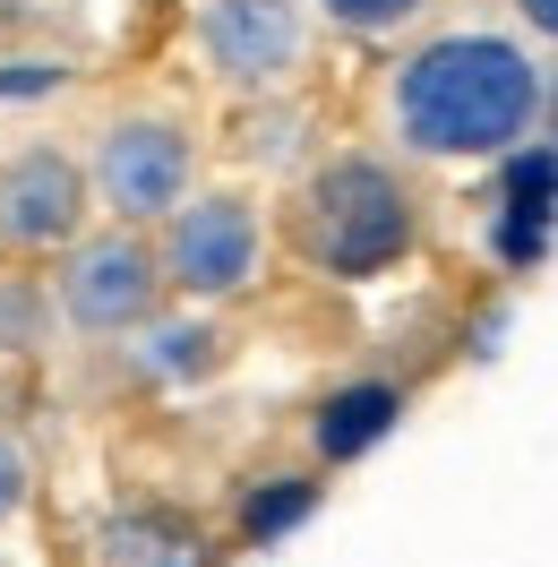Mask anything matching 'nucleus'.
Here are the masks:
<instances>
[{"label": "nucleus", "mask_w": 558, "mask_h": 567, "mask_svg": "<svg viewBox=\"0 0 558 567\" xmlns=\"http://www.w3.org/2000/svg\"><path fill=\"white\" fill-rule=\"evenodd\" d=\"M550 104L507 35H438L395 70V138L413 155H498Z\"/></svg>", "instance_id": "nucleus-1"}, {"label": "nucleus", "mask_w": 558, "mask_h": 567, "mask_svg": "<svg viewBox=\"0 0 558 567\" xmlns=\"http://www.w3.org/2000/svg\"><path fill=\"white\" fill-rule=\"evenodd\" d=\"M292 233H301V258L327 267V276H386L404 249H413V189L370 164V155H335L327 173L301 189V215H292Z\"/></svg>", "instance_id": "nucleus-2"}, {"label": "nucleus", "mask_w": 558, "mask_h": 567, "mask_svg": "<svg viewBox=\"0 0 558 567\" xmlns=\"http://www.w3.org/2000/svg\"><path fill=\"white\" fill-rule=\"evenodd\" d=\"M61 319L78 336H130V327L155 319V301H164V267H155V249L138 233H95V241H70L61 258Z\"/></svg>", "instance_id": "nucleus-3"}, {"label": "nucleus", "mask_w": 558, "mask_h": 567, "mask_svg": "<svg viewBox=\"0 0 558 567\" xmlns=\"http://www.w3.org/2000/svg\"><path fill=\"white\" fill-rule=\"evenodd\" d=\"M189 189V130L180 121H112L104 146H95V198H104L121 224H155V215L180 207Z\"/></svg>", "instance_id": "nucleus-4"}, {"label": "nucleus", "mask_w": 558, "mask_h": 567, "mask_svg": "<svg viewBox=\"0 0 558 567\" xmlns=\"http://www.w3.org/2000/svg\"><path fill=\"white\" fill-rule=\"evenodd\" d=\"M164 284H180V292H198V301H224V292H241L249 276H258V215L241 207V198H189V207H173V224H164Z\"/></svg>", "instance_id": "nucleus-5"}, {"label": "nucleus", "mask_w": 558, "mask_h": 567, "mask_svg": "<svg viewBox=\"0 0 558 567\" xmlns=\"http://www.w3.org/2000/svg\"><path fill=\"white\" fill-rule=\"evenodd\" d=\"M86 224V173L61 146H27L0 164V249L35 258V249H70Z\"/></svg>", "instance_id": "nucleus-6"}, {"label": "nucleus", "mask_w": 558, "mask_h": 567, "mask_svg": "<svg viewBox=\"0 0 558 567\" xmlns=\"http://www.w3.org/2000/svg\"><path fill=\"white\" fill-rule=\"evenodd\" d=\"M198 43H207L215 78L276 86V78L301 61V9H292V0H207V9H198Z\"/></svg>", "instance_id": "nucleus-7"}, {"label": "nucleus", "mask_w": 558, "mask_h": 567, "mask_svg": "<svg viewBox=\"0 0 558 567\" xmlns=\"http://www.w3.org/2000/svg\"><path fill=\"white\" fill-rule=\"evenodd\" d=\"M550 224H558V155H516L507 164V189H498V258L507 267H533L541 249H550Z\"/></svg>", "instance_id": "nucleus-8"}, {"label": "nucleus", "mask_w": 558, "mask_h": 567, "mask_svg": "<svg viewBox=\"0 0 558 567\" xmlns=\"http://www.w3.org/2000/svg\"><path fill=\"white\" fill-rule=\"evenodd\" d=\"M395 422H404V388H386V379H352V388H335L327 404H318L310 439H318V456H327V464H352V456H370Z\"/></svg>", "instance_id": "nucleus-9"}, {"label": "nucleus", "mask_w": 558, "mask_h": 567, "mask_svg": "<svg viewBox=\"0 0 558 567\" xmlns=\"http://www.w3.org/2000/svg\"><path fill=\"white\" fill-rule=\"evenodd\" d=\"M318 507V482H301V473H283V482H258V498L241 507V533L249 542H276V533H292L301 516Z\"/></svg>", "instance_id": "nucleus-10"}, {"label": "nucleus", "mask_w": 558, "mask_h": 567, "mask_svg": "<svg viewBox=\"0 0 558 567\" xmlns=\"http://www.w3.org/2000/svg\"><path fill=\"white\" fill-rule=\"evenodd\" d=\"M146 370L155 379H207L215 370V327H164L146 344Z\"/></svg>", "instance_id": "nucleus-11"}, {"label": "nucleus", "mask_w": 558, "mask_h": 567, "mask_svg": "<svg viewBox=\"0 0 558 567\" xmlns=\"http://www.w3.org/2000/svg\"><path fill=\"white\" fill-rule=\"evenodd\" d=\"M104 550H112V567H173V559H189V542H180V533H155V525H121Z\"/></svg>", "instance_id": "nucleus-12"}, {"label": "nucleus", "mask_w": 558, "mask_h": 567, "mask_svg": "<svg viewBox=\"0 0 558 567\" xmlns=\"http://www.w3.org/2000/svg\"><path fill=\"white\" fill-rule=\"evenodd\" d=\"M27 491H35V464H27V447H18L9 430H0V525H9L18 507H27Z\"/></svg>", "instance_id": "nucleus-13"}, {"label": "nucleus", "mask_w": 558, "mask_h": 567, "mask_svg": "<svg viewBox=\"0 0 558 567\" xmlns=\"http://www.w3.org/2000/svg\"><path fill=\"white\" fill-rule=\"evenodd\" d=\"M327 9H335L344 27H404L421 0H327Z\"/></svg>", "instance_id": "nucleus-14"}, {"label": "nucleus", "mask_w": 558, "mask_h": 567, "mask_svg": "<svg viewBox=\"0 0 558 567\" xmlns=\"http://www.w3.org/2000/svg\"><path fill=\"white\" fill-rule=\"evenodd\" d=\"M516 9H524V18H533V27L558 43V0H516Z\"/></svg>", "instance_id": "nucleus-15"}]
</instances>
